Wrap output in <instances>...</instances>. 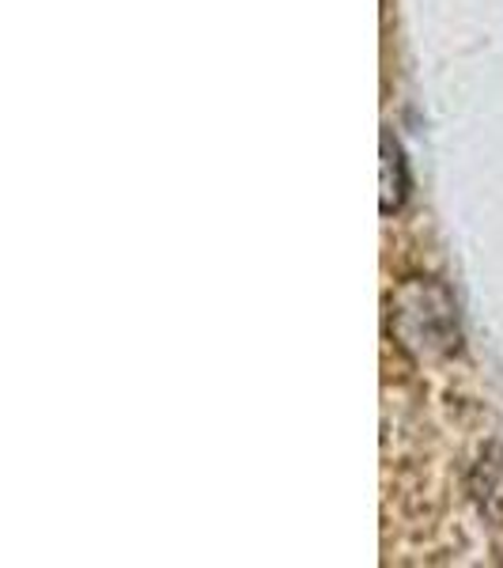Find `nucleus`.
I'll list each match as a JSON object with an SVG mask.
<instances>
[{
	"instance_id": "1",
	"label": "nucleus",
	"mask_w": 503,
	"mask_h": 568,
	"mask_svg": "<svg viewBox=\"0 0 503 568\" xmlns=\"http://www.w3.org/2000/svg\"><path fill=\"white\" fill-rule=\"evenodd\" d=\"M394 326L401 334V345L420 353L451 349L454 337H459V315H454L451 296L432 281L401 288L394 304Z\"/></svg>"
},
{
	"instance_id": "2",
	"label": "nucleus",
	"mask_w": 503,
	"mask_h": 568,
	"mask_svg": "<svg viewBox=\"0 0 503 568\" xmlns=\"http://www.w3.org/2000/svg\"><path fill=\"white\" fill-rule=\"evenodd\" d=\"M470 493L489 524H503V444L484 447L470 470Z\"/></svg>"
},
{
	"instance_id": "3",
	"label": "nucleus",
	"mask_w": 503,
	"mask_h": 568,
	"mask_svg": "<svg viewBox=\"0 0 503 568\" xmlns=\"http://www.w3.org/2000/svg\"><path fill=\"white\" fill-rule=\"evenodd\" d=\"M379 149H382V201H379V209L390 216V213H398L409 197V163H406V152H401L398 136L390 130H382Z\"/></svg>"
}]
</instances>
